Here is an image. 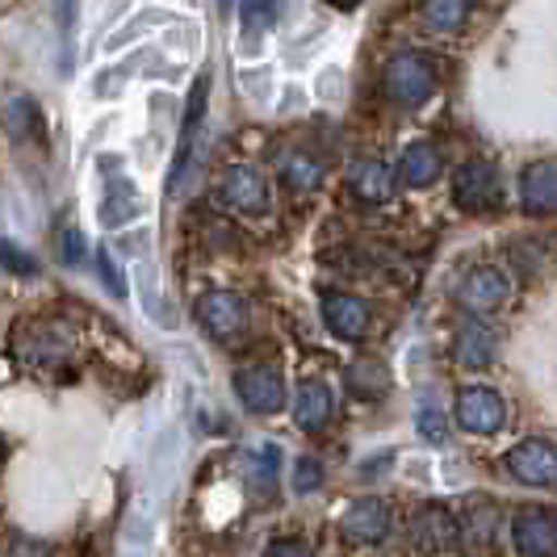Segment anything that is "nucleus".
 Here are the masks:
<instances>
[{
  "label": "nucleus",
  "mask_w": 557,
  "mask_h": 557,
  "mask_svg": "<svg viewBox=\"0 0 557 557\" xmlns=\"http://www.w3.org/2000/svg\"><path fill=\"white\" fill-rule=\"evenodd\" d=\"M13 352H17V361L34 369V373H59L63 364L76 357V339L72 332L59 323V319H34L26 323L17 339H13Z\"/></svg>",
  "instance_id": "f257e3e1"
},
{
  "label": "nucleus",
  "mask_w": 557,
  "mask_h": 557,
  "mask_svg": "<svg viewBox=\"0 0 557 557\" xmlns=\"http://www.w3.org/2000/svg\"><path fill=\"white\" fill-rule=\"evenodd\" d=\"M503 201V181L499 168L486 164V160H470L453 172V206L466 210V214H486V210H499Z\"/></svg>",
  "instance_id": "f03ea898"
},
{
  "label": "nucleus",
  "mask_w": 557,
  "mask_h": 557,
  "mask_svg": "<svg viewBox=\"0 0 557 557\" xmlns=\"http://www.w3.org/2000/svg\"><path fill=\"white\" fill-rule=\"evenodd\" d=\"M386 97L394 106H423L436 92V67L419 51H403L386 63Z\"/></svg>",
  "instance_id": "7ed1b4c3"
},
{
  "label": "nucleus",
  "mask_w": 557,
  "mask_h": 557,
  "mask_svg": "<svg viewBox=\"0 0 557 557\" xmlns=\"http://www.w3.org/2000/svg\"><path fill=\"white\" fill-rule=\"evenodd\" d=\"M507 298H511V281H507L499 264H474L457 281V307L466 314H474V319L495 314Z\"/></svg>",
  "instance_id": "20e7f679"
},
{
  "label": "nucleus",
  "mask_w": 557,
  "mask_h": 557,
  "mask_svg": "<svg viewBox=\"0 0 557 557\" xmlns=\"http://www.w3.org/2000/svg\"><path fill=\"white\" fill-rule=\"evenodd\" d=\"M411 545L423 557H448L461 545V520L445 503H423L411 516Z\"/></svg>",
  "instance_id": "39448f33"
},
{
  "label": "nucleus",
  "mask_w": 557,
  "mask_h": 557,
  "mask_svg": "<svg viewBox=\"0 0 557 557\" xmlns=\"http://www.w3.org/2000/svg\"><path fill=\"white\" fill-rule=\"evenodd\" d=\"M511 541L520 557H557V511L541 503H524L511 516Z\"/></svg>",
  "instance_id": "423d86ee"
},
{
  "label": "nucleus",
  "mask_w": 557,
  "mask_h": 557,
  "mask_svg": "<svg viewBox=\"0 0 557 557\" xmlns=\"http://www.w3.org/2000/svg\"><path fill=\"white\" fill-rule=\"evenodd\" d=\"M219 197H223L226 210H235V214H244V219H260V214H269V206H273L269 181L251 164L226 168L223 185H219Z\"/></svg>",
  "instance_id": "0eeeda50"
},
{
  "label": "nucleus",
  "mask_w": 557,
  "mask_h": 557,
  "mask_svg": "<svg viewBox=\"0 0 557 557\" xmlns=\"http://www.w3.org/2000/svg\"><path fill=\"white\" fill-rule=\"evenodd\" d=\"M235 394L251 416H277L285 407V377L273 364H248L235 373Z\"/></svg>",
  "instance_id": "6e6552de"
},
{
  "label": "nucleus",
  "mask_w": 557,
  "mask_h": 557,
  "mask_svg": "<svg viewBox=\"0 0 557 557\" xmlns=\"http://www.w3.org/2000/svg\"><path fill=\"white\" fill-rule=\"evenodd\" d=\"M194 314H197V323H201V332L214 335V339H231V335H239L248 327V302H244L239 294H231V289H210V294H201Z\"/></svg>",
  "instance_id": "1a4fd4ad"
},
{
  "label": "nucleus",
  "mask_w": 557,
  "mask_h": 557,
  "mask_svg": "<svg viewBox=\"0 0 557 557\" xmlns=\"http://www.w3.org/2000/svg\"><path fill=\"white\" fill-rule=\"evenodd\" d=\"M503 419H507V407H503V394L495 386H466L457 394V423L470 436H495Z\"/></svg>",
  "instance_id": "9d476101"
},
{
  "label": "nucleus",
  "mask_w": 557,
  "mask_h": 557,
  "mask_svg": "<svg viewBox=\"0 0 557 557\" xmlns=\"http://www.w3.org/2000/svg\"><path fill=\"white\" fill-rule=\"evenodd\" d=\"M323 323L335 339H364L373 327V310L357 294L332 289V294H323Z\"/></svg>",
  "instance_id": "9b49d317"
},
{
  "label": "nucleus",
  "mask_w": 557,
  "mask_h": 557,
  "mask_svg": "<svg viewBox=\"0 0 557 557\" xmlns=\"http://www.w3.org/2000/svg\"><path fill=\"white\" fill-rule=\"evenodd\" d=\"M507 470L529 486H554L557 482V445L549 441H520L507 453Z\"/></svg>",
  "instance_id": "f8f14e48"
},
{
  "label": "nucleus",
  "mask_w": 557,
  "mask_h": 557,
  "mask_svg": "<svg viewBox=\"0 0 557 557\" xmlns=\"http://www.w3.org/2000/svg\"><path fill=\"white\" fill-rule=\"evenodd\" d=\"M339 529L348 541H357V545H382L394 529V516H391V503L382 499H357L348 511H344V520H339Z\"/></svg>",
  "instance_id": "ddd939ff"
},
{
  "label": "nucleus",
  "mask_w": 557,
  "mask_h": 557,
  "mask_svg": "<svg viewBox=\"0 0 557 557\" xmlns=\"http://www.w3.org/2000/svg\"><path fill=\"white\" fill-rule=\"evenodd\" d=\"M520 201L529 214H554L557 210V160H532L520 172Z\"/></svg>",
  "instance_id": "4468645a"
},
{
  "label": "nucleus",
  "mask_w": 557,
  "mask_h": 557,
  "mask_svg": "<svg viewBox=\"0 0 557 557\" xmlns=\"http://www.w3.org/2000/svg\"><path fill=\"white\" fill-rule=\"evenodd\" d=\"M348 189L364 206H382L394 194V168L386 160H357L348 168Z\"/></svg>",
  "instance_id": "2eb2a0df"
},
{
  "label": "nucleus",
  "mask_w": 557,
  "mask_h": 557,
  "mask_svg": "<svg viewBox=\"0 0 557 557\" xmlns=\"http://www.w3.org/2000/svg\"><path fill=\"white\" fill-rule=\"evenodd\" d=\"M332 391H327V382H319V377H307L298 394H294V423L302 428V432H323L327 423H332Z\"/></svg>",
  "instance_id": "dca6fc26"
},
{
  "label": "nucleus",
  "mask_w": 557,
  "mask_h": 557,
  "mask_svg": "<svg viewBox=\"0 0 557 557\" xmlns=\"http://www.w3.org/2000/svg\"><path fill=\"white\" fill-rule=\"evenodd\" d=\"M441 172H445V160H441V151H436L432 143H423V139L407 143V151H403V160H398V176H403L407 189H428V185H436Z\"/></svg>",
  "instance_id": "f3484780"
},
{
  "label": "nucleus",
  "mask_w": 557,
  "mask_h": 557,
  "mask_svg": "<svg viewBox=\"0 0 557 557\" xmlns=\"http://www.w3.org/2000/svg\"><path fill=\"white\" fill-rule=\"evenodd\" d=\"M495 348H499L495 332H491L486 323H478V319L461 323L457 335H453V357L466 364V369H482V364H491L495 361Z\"/></svg>",
  "instance_id": "a211bd4d"
},
{
  "label": "nucleus",
  "mask_w": 557,
  "mask_h": 557,
  "mask_svg": "<svg viewBox=\"0 0 557 557\" xmlns=\"http://www.w3.org/2000/svg\"><path fill=\"white\" fill-rule=\"evenodd\" d=\"M206 97H210V76L201 72L194 81V92H189V106H185V126H181V160L172 168V189L185 181V168L194 160V135L197 126H201V117H206Z\"/></svg>",
  "instance_id": "6ab92c4d"
},
{
  "label": "nucleus",
  "mask_w": 557,
  "mask_h": 557,
  "mask_svg": "<svg viewBox=\"0 0 557 557\" xmlns=\"http://www.w3.org/2000/svg\"><path fill=\"white\" fill-rule=\"evenodd\" d=\"M323 176H327V168H323L319 156H310V151H285L281 156V181L294 194H314L323 185Z\"/></svg>",
  "instance_id": "aec40b11"
},
{
  "label": "nucleus",
  "mask_w": 557,
  "mask_h": 557,
  "mask_svg": "<svg viewBox=\"0 0 557 557\" xmlns=\"http://www.w3.org/2000/svg\"><path fill=\"white\" fill-rule=\"evenodd\" d=\"M470 13H474V0H423V22L436 34H457L470 22Z\"/></svg>",
  "instance_id": "412c9836"
},
{
  "label": "nucleus",
  "mask_w": 557,
  "mask_h": 557,
  "mask_svg": "<svg viewBox=\"0 0 557 557\" xmlns=\"http://www.w3.org/2000/svg\"><path fill=\"white\" fill-rule=\"evenodd\" d=\"M491 541H495V507L491 503H474L466 524H461V545L470 554H482V549H491Z\"/></svg>",
  "instance_id": "4be33fe9"
},
{
  "label": "nucleus",
  "mask_w": 557,
  "mask_h": 557,
  "mask_svg": "<svg viewBox=\"0 0 557 557\" xmlns=\"http://www.w3.org/2000/svg\"><path fill=\"white\" fill-rule=\"evenodd\" d=\"M277 474H281V448L260 445L248 457V482L260 495H269V491H277Z\"/></svg>",
  "instance_id": "5701e85b"
},
{
  "label": "nucleus",
  "mask_w": 557,
  "mask_h": 557,
  "mask_svg": "<svg viewBox=\"0 0 557 557\" xmlns=\"http://www.w3.org/2000/svg\"><path fill=\"white\" fill-rule=\"evenodd\" d=\"M386 369L377 361H357L348 364V391L361 394V398H377V394H386Z\"/></svg>",
  "instance_id": "b1692460"
},
{
  "label": "nucleus",
  "mask_w": 557,
  "mask_h": 557,
  "mask_svg": "<svg viewBox=\"0 0 557 557\" xmlns=\"http://www.w3.org/2000/svg\"><path fill=\"white\" fill-rule=\"evenodd\" d=\"M239 17H244V26L248 29L273 26V17H277V0H239Z\"/></svg>",
  "instance_id": "393cba45"
},
{
  "label": "nucleus",
  "mask_w": 557,
  "mask_h": 557,
  "mask_svg": "<svg viewBox=\"0 0 557 557\" xmlns=\"http://www.w3.org/2000/svg\"><path fill=\"white\" fill-rule=\"evenodd\" d=\"M319 482H323V461L319 457H298V466H294V491L310 495V491H319Z\"/></svg>",
  "instance_id": "a878e982"
},
{
  "label": "nucleus",
  "mask_w": 557,
  "mask_h": 557,
  "mask_svg": "<svg viewBox=\"0 0 557 557\" xmlns=\"http://www.w3.org/2000/svg\"><path fill=\"white\" fill-rule=\"evenodd\" d=\"M113 197H117V201H106V219H110V223L117 226L122 219H131V214H135L139 197L131 194V185H113Z\"/></svg>",
  "instance_id": "bb28decb"
},
{
  "label": "nucleus",
  "mask_w": 557,
  "mask_h": 557,
  "mask_svg": "<svg viewBox=\"0 0 557 557\" xmlns=\"http://www.w3.org/2000/svg\"><path fill=\"white\" fill-rule=\"evenodd\" d=\"M416 423H419V436H423V441H445V416H441V407L423 403Z\"/></svg>",
  "instance_id": "cd10ccee"
},
{
  "label": "nucleus",
  "mask_w": 557,
  "mask_h": 557,
  "mask_svg": "<svg viewBox=\"0 0 557 557\" xmlns=\"http://www.w3.org/2000/svg\"><path fill=\"white\" fill-rule=\"evenodd\" d=\"M0 264H4V269H13V273H22V277H29V273H38V264L29 260L26 251L13 248V244H4V239H0Z\"/></svg>",
  "instance_id": "c85d7f7f"
},
{
  "label": "nucleus",
  "mask_w": 557,
  "mask_h": 557,
  "mask_svg": "<svg viewBox=\"0 0 557 557\" xmlns=\"http://www.w3.org/2000/svg\"><path fill=\"white\" fill-rule=\"evenodd\" d=\"M59 256H63L67 264H81L84 260V235L76 226H63V231H59Z\"/></svg>",
  "instance_id": "c756f323"
},
{
  "label": "nucleus",
  "mask_w": 557,
  "mask_h": 557,
  "mask_svg": "<svg viewBox=\"0 0 557 557\" xmlns=\"http://www.w3.org/2000/svg\"><path fill=\"white\" fill-rule=\"evenodd\" d=\"M101 281L113 289V298H126V277H122V269L113 264L110 251H101Z\"/></svg>",
  "instance_id": "7c9ffc66"
},
{
  "label": "nucleus",
  "mask_w": 557,
  "mask_h": 557,
  "mask_svg": "<svg viewBox=\"0 0 557 557\" xmlns=\"http://www.w3.org/2000/svg\"><path fill=\"white\" fill-rule=\"evenodd\" d=\"M264 557H310V549L298 536H281V541H273V545L264 549Z\"/></svg>",
  "instance_id": "2f4dec72"
},
{
  "label": "nucleus",
  "mask_w": 557,
  "mask_h": 557,
  "mask_svg": "<svg viewBox=\"0 0 557 557\" xmlns=\"http://www.w3.org/2000/svg\"><path fill=\"white\" fill-rule=\"evenodd\" d=\"M327 4H332V9H339V13H352L361 0H327Z\"/></svg>",
  "instance_id": "473e14b6"
},
{
  "label": "nucleus",
  "mask_w": 557,
  "mask_h": 557,
  "mask_svg": "<svg viewBox=\"0 0 557 557\" xmlns=\"http://www.w3.org/2000/svg\"><path fill=\"white\" fill-rule=\"evenodd\" d=\"M223 4H231V0H223Z\"/></svg>",
  "instance_id": "72a5a7b5"
}]
</instances>
